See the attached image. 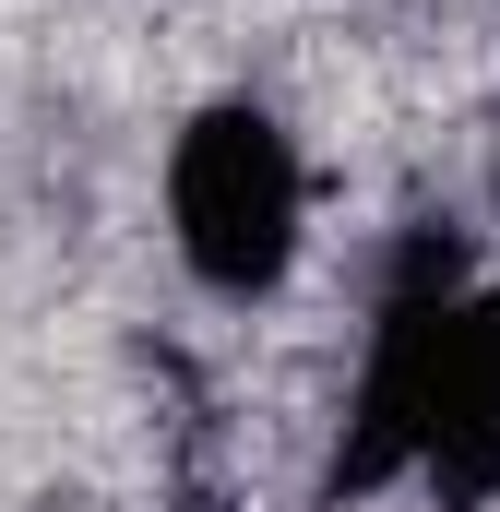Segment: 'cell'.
Masks as SVG:
<instances>
[{
  "label": "cell",
  "instance_id": "1",
  "mask_svg": "<svg viewBox=\"0 0 500 512\" xmlns=\"http://www.w3.org/2000/svg\"><path fill=\"white\" fill-rule=\"evenodd\" d=\"M167 251L203 298H274L310 251V155L262 96H203L167 131Z\"/></svg>",
  "mask_w": 500,
  "mask_h": 512
},
{
  "label": "cell",
  "instance_id": "2",
  "mask_svg": "<svg viewBox=\"0 0 500 512\" xmlns=\"http://www.w3.org/2000/svg\"><path fill=\"white\" fill-rule=\"evenodd\" d=\"M489 274L465 251V227H405L393 262L370 286V346H358V382H346V429L322 453V501H381V489H417L429 465V417H441V370H453V322Z\"/></svg>",
  "mask_w": 500,
  "mask_h": 512
},
{
  "label": "cell",
  "instance_id": "3",
  "mask_svg": "<svg viewBox=\"0 0 500 512\" xmlns=\"http://www.w3.org/2000/svg\"><path fill=\"white\" fill-rule=\"evenodd\" d=\"M417 489H429V512H489L500 501V274L453 322V370H441V417H429Z\"/></svg>",
  "mask_w": 500,
  "mask_h": 512
},
{
  "label": "cell",
  "instance_id": "4",
  "mask_svg": "<svg viewBox=\"0 0 500 512\" xmlns=\"http://www.w3.org/2000/svg\"><path fill=\"white\" fill-rule=\"evenodd\" d=\"M489 191H500V143H489Z\"/></svg>",
  "mask_w": 500,
  "mask_h": 512
}]
</instances>
